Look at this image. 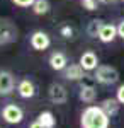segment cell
I'll return each mask as SVG.
<instances>
[{
  "mask_svg": "<svg viewBox=\"0 0 124 128\" xmlns=\"http://www.w3.org/2000/svg\"><path fill=\"white\" fill-rule=\"evenodd\" d=\"M111 118L105 114L100 106H88L83 109L80 116V126L82 128H109Z\"/></svg>",
  "mask_w": 124,
  "mask_h": 128,
  "instance_id": "cell-1",
  "label": "cell"
},
{
  "mask_svg": "<svg viewBox=\"0 0 124 128\" xmlns=\"http://www.w3.org/2000/svg\"><path fill=\"white\" fill-rule=\"evenodd\" d=\"M19 40V28L9 17H0V46L12 44Z\"/></svg>",
  "mask_w": 124,
  "mask_h": 128,
  "instance_id": "cell-2",
  "label": "cell"
},
{
  "mask_svg": "<svg viewBox=\"0 0 124 128\" xmlns=\"http://www.w3.org/2000/svg\"><path fill=\"white\" fill-rule=\"evenodd\" d=\"M94 79L102 86H112L119 80V72L116 67H111V65H99L95 68Z\"/></svg>",
  "mask_w": 124,
  "mask_h": 128,
  "instance_id": "cell-3",
  "label": "cell"
},
{
  "mask_svg": "<svg viewBox=\"0 0 124 128\" xmlns=\"http://www.w3.org/2000/svg\"><path fill=\"white\" fill-rule=\"evenodd\" d=\"M2 118L9 125H19L20 121L24 120V111L17 104H7L5 108L2 109Z\"/></svg>",
  "mask_w": 124,
  "mask_h": 128,
  "instance_id": "cell-4",
  "label": "cell"
},
{
  "mask_svg": "<svg viewBox=\"0 0 124 128\" xmlns=\"http://www.w3.org/2000/svg\"><path fill=\"white\" fill-rule=\"evenodd\" d=\"M31 46L32 50H36V51H44V50H48L51 46V38L48 36V32H44V31H34L32 34H31Z\"/></svg>",
  "mask_w": 124,
  "mask_h": 128,
  "instance_id": "cell-5",
  "label": "cell"
},
{
  "mask_svg": "<svg viewBox=\"0 0 124 128\" xmlns=\"http://www.w3.org/2000/svg\"><path fill=\"white\" fill-rule=\"evenodd\" d=\"M48 96H49V101L53 102V104H65L68 101V92H66V89L63 87L61 84H51L48 89Z\"/></svg>",
  "mask_w": 124,
  "mask_h": 128,
  "instance_id": "cell-6",
  "label": "cell"
},
{
  "mask_svg": "<svg viewBox=\"0 0 124 128\" xmlns=\"http://www.w3.org/2000/svg\"><path fill=\"white\" fill-rule=\"evenodd\" d=\"M15 89V77L9 70H0V96H9Z\"/></svg>",
  "mask_w": 124,
  "mask_h": 128,
  "instance_id": "cell-7",
  "label": "cell"
},
{
  "mask_svg": "<svg viewBox=\"0 0 124 128\" xmlns=\"http://www.w3.org/2000/svg\"><path fill=\"white\" fill-rule=\"evenodd\" d=\"M48 63L53 70L61 72V70H65L68 67V58H66V55H65L63 51H53V53L49 55Z\"/></svg>",
  "mask_w": 124,
  "mask_h": 128,
  "instance_id": "cell-8",
  "label": "cell"
},
{
  "mask_svg": "<svg viewBox=\"0 0 124 128\" xmlns=\"http://www.w3.org/2000/svg\"><path fill=\"white\" fill-rule=\"evenodd\" d=\"M78 63L82 65V68L85 72H92V70H95L99 67V58H97V55L94 51H85V53L80 55V62Z\"/></svg>",
  "mask_w": 124,
  "mask_h": 128,
  "instance_id": "cell-9",
  "label": "cell"
},
{
  "mask_svg": "<svg viewBox=\"0 0 124 128\" xmlns=\"http://www.w3.org/2000/svg\"><path fill=\"white\" fill-rule=\"evenodd\" d=\"M17 92H19L20 98L24 99H31L36 96V87H34V84H32V80L29 79H22L17 84Z\"/></svg>",
  "mask_w": 124,
  "mask_h": 128,
  "instance_id": "cell-10",
  "label": "cell"
},
{
  "mask_svg": "<svg viewBox=\"0 0 124 128\" xmlns=\"http://www.w3.org/2000/svg\"><path fill=\"white\" fill-rule=\"evenodd\" d=\"M97 38L102 43H112L117 38V26H114V24H104Z\"/></svg>",
  "mask_w": 124,
  "mask_h": 128,
  "instance_id": "cell-11",
  "label": "cell"
},
{
  "mask_svg": "<svg viewBox=\"0 0 124 128\" xmlns=\"http://www.w3.org/2000/svg\"><path fill=\"white\" fill-rule=\"evenodd\" d=\"M99 106L105 111V114H107L109 118H112V116H116V114L119 113V106H121V102L117 101V98H107V99H104Z\"/></svg>",
  "mask_w": 124,
  "mask_h": 128,
  "instance_id": "cell-12",
  "label": "cell"
},
{
  "mask_svg": "<svg viewBox=\"0 0 124 128\" xmlns=\"http://www.w3.org/2000/svg\"><path fill=\"white\" fill-rule=\"evenodd\" d=\"M78 98L83 102H94L97 98V89L92 84H82L80 90H78Z\"/></svg>",
  "mask_w": 124,
  "mask_h": 128,
  "instance_id": "cell-13",
  "label": "cell"
},
{
  "mask_svg": "<svg viewBox=\"0 0 124 128\" xmlns=\"http://www.w3.org/2000/svg\"><path fill=\"white\" fill-rule=\"evenodd\" d=\"M63 72H65V79H68V80H83V77H85V74H83L85 70L82 68L80 63L68 65Z\"/></svg>",
  "mask_w": 124,
  "mask_h": 128,
  "instance_id": "cell-14",
  "label": "cell"
},
{
  "mask_svg": "<svg viewBox=\"0 0 124 128\" xmlns=\"http://www.w3.org/2000/svg\"><path fill=\"white\" fill-rule=\"evenodd\" d=\"M38 121L44 128H55L56 126V118H55V114H53L51 111H43V113H39Z\"/></svg>",
  "mask_w": 124,
  "mask_h": 128,
  "instance_id": "cell-15",
  "label": "cell"
},
{
  "mask_svg": "<svg viewBox=\"0 0 124 128\" xmlns=\"http://www.w3.org/2000/svg\"><path fill=\"white\" fill-rule=\"evenodd\" d=\"M31 9L36 16H46L51 9V4H49V0H36Z\"/></svg>",
  "mask_w": 124,
  "mask_h": 128,
  "instance_id": "cell-16",
  "label": "cell"
},
{
  "mask_svg": "<svg viewBox=\"0 0 124 128\" xmlns=\"http://www.w3.org/2000/svg\"><path fill=\"white\" fill-rule=\"evenodd\" d=\"M102 26H104V20L92 19L88 24H87V34H88L90 38H97L99 32H100V29H102Z\"/></svg>",
  "mask_w": 124,
  "mask_h": 128,
  "instance_id": "cell-17",
  "label": "cell"
},
{
  "mask_svg": "<svg viewBox=\"0 0 124 128\" xmlns=\"http://www.w3.org/2000/svg\"><path fill=\"white\" fill-rule=\"evenodd\" d=\"M100 2L99 0H82V7L87 10H90V12H94L97 10V5H99Z\"/></svg>",
  "mask_w": 124,
  "mask_h": 128,
  "instance_id": "cell-18",
  "label": "cell"
},
{
  "mask_svg": "<svg viewBox=\"0 0 124 128\" xmlns=\"http://www.w3.org/2000/svg\"><path fill=\"white\" fill-rule=\"evenodd\" d=\"M60 34L63 36V38H66V40H70V38H73V28L71 26H61V29H60Z\"/></svg>",
  "mask_w": 124,
  "mask_h": 128,
  "instance_id": "cell-19",
  "label": "cell"
},
{
  "mask_svg": "<svg viewBox=\"0 0 124 128\" xmlns=\"http://www.w3.org/2000/svg\"><path fill=\"white\" fill-rule=\"evenodd\" d=\"M36 0H12V4L14 5H17V7H22V9H27V7H32V4H34Z\"/></svg>",
  "mask_w": 124,
  "mask_h": 128,
  "instance_id": "cell-20",
  "label": "cell"
},
{
  "mask_svg": "<svg viewBox=\"0 0 124 128\" xmlns=\"http://www.w3.org/2000/svg\"><path fill=\"white\" fill-rule=\"evenodd\" d=\"M116 98H117V101H119L121 104H124V84H123V86H119L117 92H116Z\"/></svg>",
  "mask_w": 124,
  "mask_h": 128,
  "instance_id": "cell-21",
  "label": "cell"
},
{
  "mask_svg": "<svg viewBox=\"0 0 124 128\" xmlns=\"http://www.w3.org/2000/svg\"><path fill=\"white\" fill-rule=\"evenodd\" d=\"M117 36H119L121 40H124V19H121L119 24H117Z\"/></svg>",
  "mask_w": 124,
  "mask_h": 128,
  "instance_id": "cell-22",
  "label": "cell"
},
{
  "mask_svg": "<svg viewBox=\"0 0 124 128\" xmlns=\"http://www.w3.org/2000/svg\"><path fill=\"white\" fill-rule=\"evenodd\" d=\"M29 128H44V126H43V125H41V123H39L38 120H36V121H32V123H31V125H29Z\"/></svg>",
  "mask_w": 124,
  "mask_h": 128,
  "instance_id": "cell-23",
  "label": "cell"
},
{
  "mask_svg": "<svg viewBox=\"0 0 124 128\" xmlns=\"http://www.w3.org/2000/svg\"><path fill=\"white\" fill-rule=\"evenodd\" d=\"M100 4H114V2H117V0H99Z\"/></svg>",
  "mask_w": 124,
  "mask_h": 128,
  "instance_id": "cell-24",
  "label": "cell"
},
{
  "mask_svg": "<svg viewBox=\"0 0 124 128\" xmlns=\"http://www.w3.org/2000/svg\"><path fill=\"white\" fill-rule=\"evenodd\" d=\"M117 2H124V0H117Z\"/></svg>",
  "mask_w": 124,
  "mask_h": 128,
  "instance_id": "cell-25",
  "label": "cell"
}]
</instances>
